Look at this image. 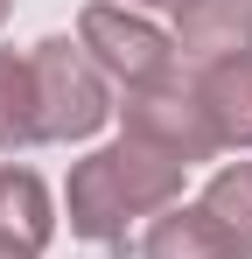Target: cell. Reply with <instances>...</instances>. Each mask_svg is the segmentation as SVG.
Instances as JSON below:
<instances>
[{
  "label": "cell",
  "instance_id": "10",
  "mask_svg": "<svg viewBox=\"0 0 252 259\" xmlns=\"http://www.w3.org/2000/svg\"><path fill=\"white\" fill-rule=\"evenodd\" d=\"M217 224H224V238L252 259V161H224V168L203 182V196H196Z\"/></svg>",
  "mask_w": 252,
  "mask_h": 259
},
{
  "label": "cell",
  "instance_id": "9",
  "mask_svg": "<svg viewBox=\"0 0 252 259\" xmlns=\"http://www.w3.org/2000/svg\"><path fill=\"white\" fill-rule=\"evenodd\" d=\"M42 147V112H35V70L28 49H0V154Z\"/></svg>",
  "mask_w": 252,
  "mask_h": 259
},
{
  "label": "cell",
  "instance_id": "3",
  "mask_svg": "<svg viewBox=\"0 0 252 259\" xmlns=\"http://www.w3.org/2000/svg\"><path fill=\"white\" fill-rule=\"evenodd\" d=\"M77 49L105 70V84H119V91H154V84L182 77L175 35H161L140 7H119V0H91L77 14Z\"/></svg>",
  "mask_w": 252,
  "mask_h": 259
},
{
  "label": "cell",
  "instance_id": "12",
  "mask_svg": "<svg viewBox=\"0 0 252 259\" xmlns=\"http://www.w3.org/2000/svg\"><path fill=\"white\" fill-rule=\"evenodd\" d=\"M119 7H182V0H119Z\"/></svg>",
  "mask_w": 252,
  "mask_h": 259
},
{
  "label": "cell",
  "instance_id": "5",
  "mask_svg": "<svg viewBox=\"0 0 252 259\" xmlns=\"http://www.w3.org/2000/svg\"><path fill=\"white\" fill-rule=\"evenodd\" d=\"M175 56H182V70L252 56V0H182L175 7Z\"/></svg>",
  "mask_w": 252,
  "mask_h": 259
},
{
  "label": "cell",
  "instance_id": "7",
  "mask_svg": "<svg viewBox=\"0 0 252 259\" xmlns=\"http://www.w3.org/2000/svg\"><path fill=\"white\" fill-rule=\"evenodd\" d=\"M140 259H245L203 203H175L140 231Z\"/></svg>",
  "mask_w": 252,
  "mask_h": 259
},
{
  "label": "cell",
  "instance_id": "13",
  "mask_svg": "<svg viewBox=\"0 0 252 259\" xmlns=\"http://www.w3.org/2000/svg\"><path fill=\"white\" fill-rule=\"evenodd\" d=\"M7 14H14V0H0V21H7Z\"/></svg>",
  "mask_w": 252,
  "mask_h": 259
},
{
  "label": "cell",
  "instance_id": "6",
  "mask_svg": "<svg viewBox=\"0 0 252 259\" xmlns=\"http://www.w3.org/2000/svg\"><path fill=\"white\" fill-rule=\"evenodd\" d=\"M189 84H196V105H203L217 147H252V56L189 70Z\"/></svg>",
  "mask_w": 252,
  "mask_h": 259
},
{
  "label": "cell",
  "instance_id": "2",
  "mask_svg": "<svg viewBox=\"0 0 252 259\" xmlns=\"http://www.w3.org/2000/svg\"><path fill=\"white\" fill-rule=\"evenodd\" d=\"M28 70H35V112H42V147H70L112 119V84L105 70L77 49V35H42L28 42Z\"/></svg>",
  "mask_w": 252,
  "mask_h": 259
},
{
  "label": "cell",
  "instance_id": "4",
  "mask_svg": "<svg viewBox=\"0 0 252 259\" xmlns=\"http://www.w3.org/2000/svg\"><path fill=\"white\" fill-rule=\"evenodd\" d=\"M119 126L126 140H140V147H154L168 161H182V168H196L210 154H224L217 147V133H210L203 105H196V84H189V70L175 77V84H154V91H119Z\"/></svg>",
  "mask_w": 252,
  "mask_h": 259
},
{
  "label": "cell",
  "instance_id": "1",
  "mask_svg": "<svg viewBox=\"0 0 252 259\" xmlns=\"http://www.w3.org/2000/svg\"><path fill=\"white\" fill-rule=\"evenodd\" d=\"M182 161H168L140 140H105L91 147L84 161H70V182H63V224L84 245H126L133 231H147L161 210L182 203Z\"/></svg>",
  "mask_w": 252,
  "mask_h": 259
},
{
  "label": "cell",
  "instance_id": "8",
  "mask_svg": "<svg viewBox=\"0 0 252 259\" xmlns=\"http://www.w3.org/2000/svg\"><path fill=\"white\" fill-rule=\"evenodd\" d=\"M56 196H49V182L35 168H14V161H0V231H14L21 245H49L56 238Z\"/></svg>",
  "mask_w": 252,
  "mask_h": 259
},
{
  "label": "cell",
  "instance_id": "11",
  "mask_svg": "<svg viewBox=\"0 0 252 259\" xmlns=\"http://www.w3.org/2000/svg\"><path fill=\"white\" fill-rule=\"evenodd\" d=\"M0 259H42V252H35V245H21L14 231H0Z\"/></svg>",
  "mask_w": 252,
  "mask_h": 259
}]
</instances>
